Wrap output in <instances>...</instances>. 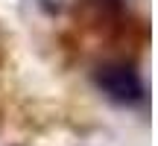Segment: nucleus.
Segmentation results:
<instances>
[{
    "label": "nucleus",
    "mask_w": 158,
    "mask_h": 146,
    "mask_svg": "<svg viewBox=\"0 0 158 146\" xmlns=\"http://www.w3.org/2000/svg\"><path fill=\"white\" fill-rule=\"evenodd\" d=\"M94 85L117 105H141L147 99V91H143V82L138 76V70L126 62H108L100 64L94 70Z\"/></svg>",
    "instance_id": "f257e3e1"
}]
</instances>
